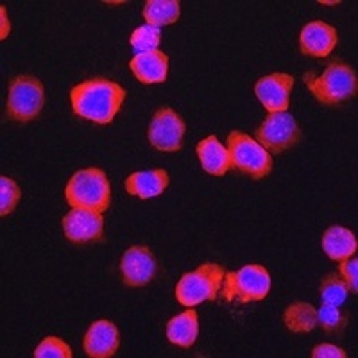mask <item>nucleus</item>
Masks as SVG:
<instances>
[{
    "mask_svg": "<svg viewBox=\"0 0 358 358\" xmlns=\"http://www.w3.org/2000/svg\"><path fill=\"white\" fill-rule=\"evenodd\" d=\"M126 90L118 83L104 78L79 83L70 90V104L73 113L101 126L113 122L115 115L122 108Z\"/></svg>",
    "mask_w": 358,
    "mask_h": 358,
    "instance_id": "f257e3e1",
    "label": "nucleus"
},
{
    "mask_svg": "<svg viewBox=\"0 0 358 358\" xmlns=\"http://www.w3.org/2000/svg\"><path fill=\"white\" fill-rule=\"evenodd\" d=\"M305 85L324 106H337L357 94V73L346 63L334 62L322 73H305Z\"/></svg>",
    "mask_w": 358,
    "mask_h": 358,
    "instance_id": "f03ea898",
    "label": "nucleus"
},
{
    "mask_svg": "<svg viewBox=\"0 0 358 358\" xmlns=\"http://www.w3.org/2000/svg\"><path fill=\"white\" fill-rule=\"evenodd\" d=\"M65 199L72 208H86L104 213L111 204V187L102 169L78 171L65 187Z\"/></svg>",
    "mask_w": 358,
    "mask_h": 358,
    "instance_id": "7ed1b4c3",
    "label": "nucleus"
},
{
    "mask_svg": "<svg viewBox=\"0 0 358 358\" xmlns=\"http://www.w3.org/2000/svg\"><path fill=\"white\" fill-rule=\"evenodd\" d=\"M224 276L226 271L222 265L206 262L196 271L181 276L176 285V299L187 308H194L204 301H215L222 289Z\"/></svg>",
    "mask_w": 358,
    "mask_h": 358,
    "instance_id": "20e7f679",
    "label": "nucleus"
},
{
    "mask_svg": "<svg viewBox=\"0 0 358 358\" xmlns=\"http://www.w3.org/2000/svg\"><path fill=\"white\" fill-rule=\"evenodd\" d=\"M271 290V274L262 265H244L236 273H226L222 299L229 303H252L265 299Z\"/></svg>",
    "mask_w": 358,
    "mask_h": 358,
    "instance_id": "39448f33",
    "label": "nucleus"
},
{
    "mask_svg": "<svg viewBox=\"0 0 358 358\" xmlns=\"http://www.w3.org/2000/svg\"><path fill=\"white\" fill-rule=\"evenodd\" d=\"M229 162L231 169L252 179H262L273 171V158L264 147L242 131H231L228 136Z\"/></svg>",
    "mask_w": 358,
    "mask_h": 358,
    "instance_id": "423d86ee",
    "label": "nucleus"
},
{
    "mask_svg": "<svg viewBox=\"0 0 358 358\" xmlns=\"http://www.w3.org/2000/svg\"><path fill=\"white\" fill-rule=\"evenodd\" d=\"M45 104L43 85L34 76H17L9 83L6 115L15 122H29L41 113Z\"/></svg>",
    "mask_w": 358,
    "mask_h": 358,
    "instance_id": "0eeeda50",
    "label": "nucleus"
},
{
    "mask_svg": "<svg viewBox=\"0 0 358 358\" xmlns=\"http://www.w3.org/2000/svg\"><path fill=\"white\" fill-rule=\"evenodd\" d=\"M255 136L265 151L281 155L299 142L301 131H299L296 118L283 111V113H268L262 126L257 129Z\"/></svg>",
    "mask_w": 358,
    "mask_h": 358,
    "instance_id": "6e6552de",
    "label": "nucleus"
},
{
    "mask_svg": "<svg viewBox=\"0 0 358 358\" xmlns=\"http://www.w3.org/2000/svg\"><path fill=\"white\" fill-rule=\"evenodd\" d=\"M185 122L172 108H159L152 117L147 138L155 149L162 152L181 151L185 136Z\"/></svg>",
    "mask_w": 358,
    "mask_h": 358,
    "instance_id": "1a4fd4ad",
    "label": "nucleus"
},
{
    "mask_svg": "<svg viewBox=\"0 0 358 358\" xmlns=\"http://www.w3.org/2000/svg\"><path fill=\"white\" fill-rule=\"evenodd\" d=\"M158 264L147 245H131L120 260V273L127 287H143L155 280Z\"/></svg>",
    "mask_w": 358,
    "mask_h": 358,
    "instance_id": "9d476101",
    "label": "nucleus"
},
{
    "mask_svg": "<svg viewBox=\"0 0 358 358\" xmlns=\"http://www.w3.org/2000/svg\"><path fill=\"white\" fill-rule=\"evenodd\" d=\"M294 78L289 73H271L264 76L255 85V94L267 113H283L289 110Z\"/></svg>",
    "mask_w": 358,
    "mask_h": 358,
    "instance_id": "9b49d317",
    "label": "nucleus"
},
{
    "mask_svg": "<svg viewBox=\"0 0 358 358\" xmlns=\"http://www.w3.org/2000/svg\"><path fill=\"white\" fill-rule=\"evenodd\" d=\"M63 233L70 242L85 244V242L99 241L104 231L102 213L86 210V208H72L62 220Z\"/></svg>",
    "mask_w": 358,
    "mask_h": 358,
    "instance_id": "f8f14e48",
    "label": "nucleus"
},
{
    "mask_svg": "<svg viewBox=\"0 0 358 358\" xmlns=\"http://www.w3.org/2000/svg\"><path fill=\"white\" fill-rule=\"evenodd\" d=\"M338 43L337 29L322 20H313L303 27L299 34V49L305 56L326 57L330 56Z\"/></svg>",
    "mask_w": 358,
    "mask_h": 358,
    "instance_id": "ddd939ff",
    "label": "nucleus"
},
{
    "mask_svg": "<svg viewBox=\"0 0 358 358\" xmlns=\"http://www.w3.org/2000/svg\"><path fill=\"white\" fill-rule=\"evenodd\" d=\"M120 346V334L111 321L99 319L90 326L83 341L86 355L92 358H110Z\"/></svg>",
    "mask_w": 358,
    "mask_h": 358,
    "instance_id": "4468645a",
    "label": "nucleus"
},
{
    "mask_svg": "<svg viewBox=\"0 0 358 358\" xmlns=\"http://www.w3.org/2000/svg\"><path fill=\"white\" fill-rule=\"evenodd\" d=\"M129 69L143 85L165 83L169 76V56L162 50L136 54L129 62Z\"/></svg>",
    "mask_w": 358,
    "mask_h": 358,
    "instance_id": "2eb2a0df",
    "label": "nucleus"
},
{
    "mask_svg": "<svg viewBox=\"0 0 358 358\" xmlns=\"http://www.w3.org/2000/svg\"><path fill=\"white\" fill-rule=\"evenodd\" d=\"M169 172L165 169H155V171L133 172L126 179L127 194L140 199H151V197L162 196L165 188L169 187Z\"/></svg>",
    "mask_w": 358,
    "mask_h": 358,
    "instance_id": "dca6fc26",
    "label": "nucleus"
},
{
    "mask_svg": "<svg viewBox=\"0 0 358 358\" xmlns=\"http://www.w3.org/2000/svg\"><path fill=\"white\" fill-rule=\"evenodd\" d=\"M197 158L204 171L212 176H224L231 169L228 149L219 142L215 134H210L197 143Z\"/></svg>",
    "mask_w": 358,
    "mask_h": 358,
    "instance_id": "f3484780",
    "label": "nucleus"
},
{
    "mask_svg": "<svg viewBox=\"0 0 358 358\" xmlns=\"http://www.w3.org/2000/svg\"><path fill=\"white\" fill-rule=\"evenodd\" d=\"M322 251L334 262H342L355 257L357 252V238L350 229L342 226H331L322 235Z\"/></svg>",
    "mask_w": 358,
    "mask_h": 358,
    "instance_id": "a211bd4d",
    "label": "nucleus"
},
{
    "mask_svg": "<svg viewBox=\"0 0 358 358\" xmlns=\"http://www.w3.org/2000/svg\"><path fill=\"white\" fill-rule=\"evenodd\" d=\"M199 335V319L194 308L179 313L167 322V338L181 348H192Z\"/></svg>",
    "mask_w": 358,
    "mask_h": 358,
    "instance_id": "6ab92c4d",
    "label": "nucleus"
},
{
    "mask_svg": "<svg viewBox=\"0 0 358 358\" xmlns=\"http://www.w3.org/2000/svg\"><path fill=\"white\" fill-rule=\"evenodd\" d=\"M143 20L152 27L172 25L181 17V4L178 0H149L143 6Z\"/></svg>",
    "mask_w": 358,
    "mask_h": 358,
    "instance_id": "aec40b11",
    "label": "nucleus"
},
{
    "mask_svg": "<svg viewBox=\"0 0 358 358\" xmlns=\"http://www.w3.org/2000/svg\"><path fill=\"white\" fill-rule=\"evenodd\" d=\"M283 322L292 334H308L317 326V310L308 303H292L285 308Z\"/></svg>",
    "mask_w": 358,
    "mask_h": 358,
    "instance_id": "412c9836",
    "label": "nucleus"
},
{
    "mask_svg": "<svg viewBox=\"0 0 358 358\" xmlns=\"http://www.w3.org/2000/svg\"><path fill=\"white\" fill-rule=\"evenodd\" d=\"M319 292H321L322 303L341 306L342 303L346 301L350 289H348V285L342 281V278L337 273H331L322 280L321 287H319Z\"/></svg>",
    "mask_w": 358,
    "mask_h": 358,
    "instance_id": "4be33fe9",
    "label": "nucleus"
},
{
    "mask_svg": "<svg viewBox=\"0 0 358 358\" xmlns=\"http://www.w3.org/2000/svg\"><path fill=\"white\" fill-rule=\"evenodd\" d=\"M129 41L131 47L138 54L158 50V45L162 41V29L152 27V25H142V27L134 29Z\"/></svg>",
    "mask_w": 358,
    "mask_h": 358,
    "instance_id": "5701e85b",
    "label": "nucleus"
},
{
    "mask_svg": "<svg viewBox=\"0 0 358 358\" xmlns=\"http://www.w3.org/2000/svg\"><path fill=\"white\" fill-rule=\"evenodd\" d=\"M317 324L326 334H342L344 326H346V315L338 310V306L322 303L321 308L317 310Z\"/></svg>",
    "mask_w": 358,
    "mask_h": 358,
    "instance_id": "b1692460",
    "label": "nucleus"
},
{
    "mask_svg": "<svg viewBox=\"0 0 358 358\" xmlns=\"http://www.w3.org/2000/svg\"><path fill=\"white\" fill-rule=\"evenodd\" d=\"M22 197V190L11 178L2 176L0 178V215L8 217L17 208Z\"/></svg>",
    "mask_w": 358,
    "mask_h": 358,
    "instance_id": "393cba45",
    "label": "nucleus"
},
{
    "mask_svg": "<svg viewBox=\"0 0 358 358\" xmlns=\"http://www.w3.org/2000/svg\"><path fill=\"white\" fill-rule=\"evenodd\" d=\"M34 357L36 358H70L72 357V350L65 341L59 337H45L43 341L38 344L34 350Z\"/></svg>",
    "mask_w": 358,
    "mask_h": 358,
    "instance_id": "a878e982",
    "label": "nucleus"
},
{
    "mask_svg": "<svg viewBox=\"0 0 358 358\" xmlns=\"http://www.w3.org/2000/svg\"><path fill=\"white\" fill-rule=\"evenodd\" d=\"M357 274H358V262L357 258L351 257L342 260L341 265H338V276L342 278V281L346 283L350 292L357 294L358 283H357Z\"/></svg>",
    "mask_w": 358,
    "mask_h": 358,
    "instance_id": "bb28decb",
    "label": "nucleus"
},
{
    "mask_svg": "<svg viewBox=\"0 0 358 358\" xmlns=\"http://www.w3.org/2000/svg\"><path fill=\"white\" fill-rule=\"evenodd\" d=\"M313 358H346L348 353L334 344H319L312 350Z\"/></svg>",
    "mask_w": 358,
    "mask_h": 358,
    "instance_id": "cd10ccee",
    "label": "nucleus"
},
{
    "mask_svg": "<svg viewBox=\"0 0 358 358\" xmlns=\"http://www.w3.org/2000/svg\"><path fill=\"white\" fill-rule=\"evenodd\" d=\"M11 33V24L8 18V9L6 6H0V40H6Z\"/></svg>",
    "mask_w": 358,
    "mask_h": 358,
    "instance_id": "c85d7f7f",
    "label": "nucleus"
},
{
    "mask_svg": "<svg viewBox=\"0 0 358 358\" xmlns=\"http://www.w3.org/2000/svg\"><path fill=\"white\" fill-rule=\"evenodd\" d=\"M319 4H322V6H338L341 2H338V0H319Z\"/></svg>",
    "mask_w": 358,
    "mask_h": 358,
    "instance_id": "c756f323",
    "label": "nucleus"
}]
</instances>
